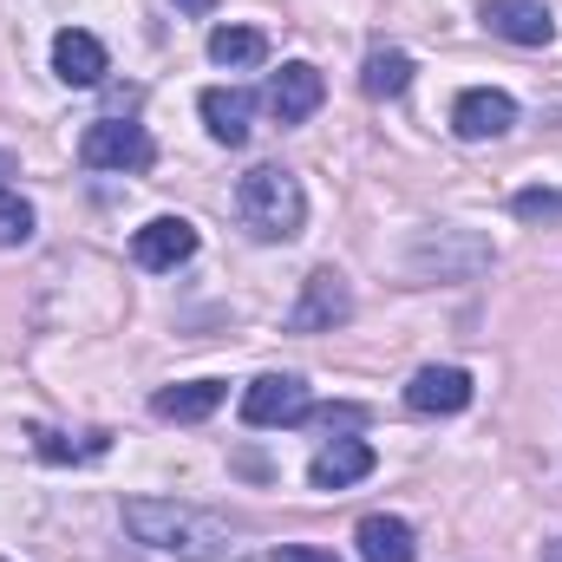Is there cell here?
I'll return each instance as SVG.
<instances>
[{
	"label": "cell",
	"mask_w": 562,
	"mask_h": 562,
	"mask_svg": "<svg viewBox=\"0 0 562 562\" xmlns=\"http://www.w3.org/2000/svg\"><path fill=\"white\" fill-rule=\"evenodd\" d=\"M79 164L86 170H150L157 164V144L132 119H99V125L79 132Z\"/></svg>",
	"instance_id": "4"
},
{
	"label": "cell",
	"mask_w": 562,
	"mask_h": 562,
	"mask_svg": "<svg viewBox=\"0 0 562 562\" xmlns=\"http://www.w3.org/2000/svg\"><path fill=\"white\" fill-rule=\"evenodd\" d=\"M510 210L524 216V223H562V196L550 183H530V190H517L510 196Z\"/></svg>",
	"instance_id": "20"
},
{
	"label": "cell",
	"mask_w": 562,
	"mask_h": 562,
	"mask_svg": "<svg viewBox=\"0 0 562 562\" xmlns=\"http://www.w3.org/2000/svg\"><path fill=\"white\" fill-rule=\"evenodd\" d=\"M307 413H314V400L294 373H262L243 393V425H301Z\"/></svg>",
	"instance_id": "7"
},
{
	"label": "cell",
	"mask_w": 562,
	"mask_h": 562,
	"mask_svg": "<svg viewBox=\"0 0 562 562\" xmlns=\"http://www.w3.org/2000/svg\"><path fill=\"white\" fill-rule=\"evenodd\" d=\"M269 562H340V557H327V550H307V543H281Z\"/></svg>",
	"instance_id": "23"
},
{
	"label": "cell",
	"mask_w": 562,
	"mask_h": 562,
	"mask_svg": "<svg viewBox=\"0 0 562 562\" xmlns=\"http://www.w3.org/2000/svg\"><path fill=\"white\" fill-rule=\"evenodd\" d=\"M307 419H321L334 431V425H367V413H360V406H321V413H307Z\"/></svg>",
	"instance_id": "22"
},
{
	"label": "cell",
	"mask_w": 562,
	"mask_h": 562,
	"mask_svg": "<svg viewBox=\"0 0 562 562\" xmlns=\"http://www.w3.org/2000/svg\"><path fill=\"white\" fill-rule=\"evenodd\" d=\"M216 0H177V13H210Z\"/></svg>",
	"instance_id": "25"
},
{
	"label": "cell",
	"mask_w": 562,
	"mask_h": 562,
	"mask_svg": "<svg viewBox=\"0 0 562 562\" xmlns=\"http://www.w3.org/2000/svg\"><path fill=\"white\" fill-rule=\"evenodd\" d=\"M406 86H413V59L400 46H373L367 66H360V92L367 99H400Z\"/></svg>",
	"instance_id": "17"
},
{
	"label": "cell",
	"mask_w": 562,
	"mask_h": 562,
	"mask_svg": "<svg viewBox=\"0 0 562 562\" xmlns=\"http://www.w3.org/2000/svg\"><path fill=\"white\" fill-rule=\"evenodd\" d=\"M210 59L229 66V72H243V66H262V59H269V40H262L256 26H216V33H210Z\"/></svg>",
	"instance_id": "18"
},
{
	"label": "cell",
	"mask_w": 562,
	"mask_h": 562,
	"mask_svg": "<svg viewBox=\"0 0 562 562\" xmlns=\"http://www.w3.org/2000/svg\"><path fill=\"white\" fill-rule=\"evenodd\" d=\"M367 471H373V445H367V438H334V445H321L314 464H307L314 491H347V484H360Z\"/></svg>",
	"instance_id": "14"
},
{
	"label": "cell",
	"mask_w": 562,
	"mask_h": 562,
	"mask_svg": "<svg viewBox=\"0 0 562 562\" xmlns=\"http://www.w3.org/2000/svg\"><path fill=\"white\" fill-rule=\"evenodd\" d=\"M353 321V288L340 269H314V276L301 281V301L288 307V327L294 334H334V327H347Z\"/></svg>",
	"instance_id": "5"
},
{
	"label": "cell",
	"mask_w": 562,
	"mask_h": 562,
	"mask_svg": "<svg viewBox=\"0 0 562 562\" xmlns=\"http://www.w3.org/2000/svg\"><path fill=\"white\" fill-rule=\"evenodd\" d=\"M105 445H112L105 431H99L92 445H72L66 431H46V425H33V451H40L46 464H72V458H105Z\"/></svg>",
	"instance_id": "19"
},
{
	"label": "cell",
	"mask_w": 562,
	"mask_h": 562,
	"mask_svg": "<svg viewBox=\"0 0 562 562\" xmlns=\"http://www.w3.org/2000/svg\"><path fill=\"white\" fill-rule=\"evenodd\" d=\"M223 393H229L223 380H183V386H164V393L150 400V413H157V419H177V425H196L223 406Z\"/></svg>",
	"instance_id": "16"
},
{
	"label": "cell",
	"mask_w": 562,
	"mask_h": 562,
	"mask_svg": "<svg viewBox=\"0 0 562 562\" xmlns=\"http://www.w3.org/2000/svg\"><path fill=\"white\" fill-rule=\"evenodd\" d=\"M543 562H562V537L557 543H543Z\"/></svg>",
	"instance_id": "26"
},
{
	"label": "cell",
	"mask_w": 562,
	"mask_h": 562,
	"mask_svg": "<svg viewBox=\"0 0 562 562\" xmlns=\"http://www.w3.org/2000/svg\"><path fill=\"white\" fill-rule=\"evenodd\" d=\"M125 524H132L138 543L164 550V557H183V562L236 557L229 530H223L210 510H190V504H170V497H132V504H125Z\"/></svg>",
	"instance_id": "1"
},
{
	"label": "cell",
	"mask_w": 562,
	"mask_h": 562,
	"mask_svg": "<svg viewBox=\"0 0 562 562\" xmlns=\"http://www.w3.org/2000/svg\"><path fill=\"white\" fill-rule=\"evenodd\" d=\"M13 177H20V164H13V150H0V196L13 190Z\"/></svg>",
	"instance_id": "24"
},
{
	"label": "cell",
	"mask_w": 562,
	"mask_h": 562,
	"mask_svg": "<svg viewBox=\"0 0 562 562\" xmlns=\"http://www.w3.org/2000/svg\"><path fill=\"white\" fill-rule=\"evenodd\" d=\"M132 256H138V269H177V262H190L196 256V229L183 223V216H157V223H144L138 236H132Z\"/></svg>",
	"instance_id": "11"
},
{
	"label": "cell",
	"mask_w": 562,
	"mask_h": 562,
	"mask_svg": "<svg viewBox=\"0 0 562 562\" xmlns=\"http://www.w3.org/2000/svg\"><path fill=\"white\" fill-rule=\"evenodd\" d=\"M510 125H517V99L497 92V86H471V92H458V105H451V132L464 144L504 138Z\"/></svg>",
	"instance_id": "8"
},
{
	"label": "cell",
	"mask_w": 562,
	"mask_h": 562,
	"mask_svg": "<svg viewBox=\"0 0 562 562\" xmlns=\"http://www.w3.org/2000/svg\"><path fill=\"white\" fill-rule=\"evenodd\" d=\"M484 26L510 46H550L557 40V13L543 0H484Z\"/></svg>",
	"instance_id": "9"
},
{
	"label": "cell",
	"mask_w": 562,
	"mask_h": 562,
	"mask_svg": "<svg viewBox=\"0 0 562 562\" xmlns=\"http://www.w3.org/2000/svg\"><path fill=\"white\" fill-rule=\"evenodd\" d=\"M33 243V210L20 196H0V249H20Z\"/></svg>",
	"instance_id": "21"
},
{
	"label": "cell",
	"mask_w": 562,
	"mask_h": 562,
	"mask_svg": "<svg viewBox=\"0 0 562 562\" xmlns=\"http://www.w3.org/2000/svg\"><path fill=\"white\" fill-rule=\"evenodd\" d=\"M53 72H59L66 86H99V79L112 72V59H105L99 33H86V26H66V33H53Z\"/></svg>",
	"instance_id": "12"
},
{
	"label": "cell",
	"mask_w": 562,
	"mask_h": 562,
	"mask_svg": "<svg viewBox=\"0 0 562 562\" xmlns=\"http://www.w3.org/2000/svg\"><path fill=\"white\" fill-rule=\"evenodd\" d=\"M497 256H491V243L484 236H471V229H431L413 243V281H471L477 269H491Z\"/></svg>",
	"instance_id": "3"
},
{
	"label": "cell",
	"mask_w": 562,
	"mask_h": 562,
	"mask_svg": "<svg viewBox=\"0 0 562 562\" xmlns=\"http://www.w3.org/2000/svg\"><path fill=\"white\" fill-rule=\"evenodd\" d=\"M236 210H243V223H249L256 243H294L301 223H307V190H301L294 170L256 164V170L236 183Z\"/></svg>",
	"instance_id": "2"
},
{
	"label": "cell",
	"mask_w": 562,
	"mask_h": 562,
	"mask_svg": "<svg viewBox=\"0 0 562 562\" xmlns=\"http://www.w3.org/2000/svg\"><path fill=\"white\" fill-rule=\"evenodd\" d=\"M249 119H256V92H243V86H210L203 92V125H210L216 144L243 150L249 144Z\"/></svg>",
	"instance_id": "13"
},
{
	"label": "cell",
	"mask_w": 562,
	"mask_h": 562,
	"mask_svg": "<svg viewBox=\"0 0 562 562\" xmlns=\"http://www.w3.org/2000/svg\"><path fill=\"white\" fill-rule=\"evenodd\" d=\"M406 406L425 413V419H451L471 406V373L464 367H419L413 386H406Z\"/></svg>",
	"instance_id": "10"
},
{
	"label": "cell",
	"mask_w": 562,
	"mask_h": 562,
	"mask_svg": "<svg viewBox=\"0 0 562 562\" xmlns=\"http://www.w3.org/2000/svg\"><path fill=\"white\" fill-rule=\"evenodd\" d=\"M353 543H360V562H419V537L406 517H360Z\"/></svg>",
	"instance_id": "15"
},
{
	"label": "cell",
	"mask_w": 562,
	"mask_h": 562,
	"mask_svg": "<svg viewBox=\"0 0 562 562\" xmlns=\"http://www.w3.org/2000/svg\"><path fill=\"white\" fill-rule=\"evenodd\" d=\"M321 99H327V79H321V66H307V59H288L281 72H269V92H262L269 119H281V125L314 119V112H321Z\"/></svg>",
	"instance_id": "6"
}]
</instances>
